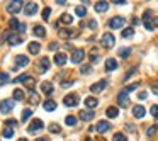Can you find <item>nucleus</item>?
Wrapping results in <instances>:
<instances>
[{"label": "nucleus", "mask_w": 158, "mask_h": 141, "mask_svg": "<svg viewBox=\"0 0 158 141\" xmlns=\"http://www.w3.org/2000/svg\"><path fill=\"white\" fill-rule=\"evenodd\" d=\"M27 99H29V102H31L33 105H36L37 102H39V95H37L36 92H33V90L29 92V95H27Z\"/></svg>", "instance_id": "nucleus-29"}, {"label": "nucleus", "mask_w": 158, "mask_h": 141, "mask_svg": "<svg viewBox=\"0 0 158 141\" xmlns=\"http://www.w3.org/2000/svg\"><path fill=\"white\" fill-rule=\"evenodd\" d=\"M88 27H90V29H95V27H97V22H95V21H90V22H88Z\"/></svg>", "instance_id": "nucleus-54"}, {"label": "nucleus", "mask_w": 158, "mask_h": 141, "mask_svg": "<svg viewBox=\"0 0 158 141\" xmlns=\"http://www.w3.org/2000/svg\"><path fill=\"white\" fill-rule=\"evenodd\" d=\"M49 70V59L48 58H41L39 61V73H46Z\"/></svg>", "instance_id": "nucleus-18"}, {"label": "nucleus", "mask_w": 158, "mask_h": 141, "mask_svg": "<svg viewBox=\"0 0 158 141\" xmlns=\"http://www.w3.org/2000/svg\"><path fill=\"white\" fill-rule=\"evenodd\" d=\"M112 141H128V139H126V136L122 133H116L114 138H112Z\"/></svg>", "instance_id": "nucleus-40"}, {"label": "nucleus", "mask_w": 158, "mask_h": 141, "mask_svg": "<svg viewBox=\"0 0 158 141\" xmlns=\"http://www.w3.org/2000/svg\"><path fill=\"white\" fill-rule=\"evenodd\" d=\"M43 128H44V123L41 119H33V123H31V126H29V133H36V131L43 129Z\"/></svg>", "instance_id": "nucleus-10"}, {"label": "nucleus", "mask_w": 158, "mask_h": 141, "mask_svg": "<svg viewBox=\"0 0 158 141\" xmlns=\"http://www.w3.org/2000/svg\"><path fill=\"white\" fill-rule=\"evenodd\" d=\"M150 14L151 12L146 10L143 15V24H145V27H146V31H153V22H151V19H150Z\"/></svg>", "instance_id": "nucleus-14"}, {"label": "nucleus", "mask_w": 158, "mask_h": 141, "mask_svg": "<svg viewBox=\"0 0 158 141\" xmlns=\"http://www.w3.org/2000/svg\"><path fill=\"white\" fill-rule=\"evenodd\" d=\"M33 34L36 37H44V36H46V29H44L43 26H36V27H34V31H33Z\"/></svg>", "instance_id": "nucleus-27"}, {"label": "nucleus", "mask_w": 158, "mask_h": 141, "mask_svg": "<svg viewBox=\"0 0 158 141\" xmlns=\"http://www.w3.org/2000/svg\"><path fill=\"white\" fill-rule=\"evenodd\" d=\"M153 26L158 27V17H153Z\"/></svg>", "instance_id": "nucleus-60"}, {"label": "nucleus", "mask_w": 158, "mask_h": 141, "mask_svg": "<svg viewBox=\"0 0 158 141\" xmlns=\"http://www.w3.org/2000/svg\"><path fill=\"white\" fill-rule=\"evenodd\" d=\"M134 73H136V67H133V68H131V70H129V71H128V73H126V75H124V80H128V78H129V77H131V75H134Z\"/></svg>", "instance_id": "nucleus-46"}, {"label": "nucleus", "mask_w": 158, "mask_h": 141, "mask_svg": "<svg viewBox=\"0 0 158 141\" xmlns=\"http://www.w3.org/2000/svg\"><path fill=\"white\" fill-rule=\"evenodd\" d=\"M85 105H87L88 109H95L97 105H99V99H95V97H85Z\"/></svg>", "instance_id": "nucleus-15"}, {"label": "nucleus", "mask_w": 158, "mask_h": 141, "mask_svg": "<svg viewBox=\"0 0 158 141\" xmlns=\"http://www.w3.org/2000/svg\"><path fill=\"white\" fill-rule=\"evenodd\" d=\"M60 131H61V128H60L58 124H51V126H49V133H53V134H58Z\"/></svg>", "instance_id": "nucleus-41"}, {"label": "nucleus", "mask_w": 158, "mask_h": 141, "mask_svg": "<svg viewBox=\"0 0 158 141\" xmlns=\"http://www.w3.org/2000/svg\"><path fill=\"white\" fill-rule=\"evenodd\" d=\"M58 36L61 37V39H73V37L78 36V31H77V29H68V27H65V29H60V31H58Z\"/></svg>", "instance_id": "nucleus-1"}, {"label": "nucleus", "mask_w": 158, "mask_h": 141, "mask_svg": "<svg viewBox=\"0 0 158 141\" xmlns=\"http://www.w3.org/2000/svg\"><path fill=\"white\" fill-rule=\"evenodd\" d=\"M71 85H73V82H63L61 83V87H65V89L66 87H71Z\"/></svg>", "instance_id": "nucleus-56"}, {"label": "nucleus", "mask_w": 158, "mask_h": 141, "mask_svg": "<svg viewBox=\"0 0 158 141\" xmlns=\"http://www.w3.org/2000/svg\"><path fill=\"white\" fill-rule=\"evenodd\" d=\"M131 24H133V26H138V24H140V19H138V17H133V19H131Z\"/></svg>", "instance_id": "nucleus-53"}, {"label": "nucleus", "mask_w": 158, "mask_h": 141, "mask_svg": "<svg viewBox=\"0 0 158 141\" xmlns=\"http://www.w3.org/2000/svg\"><path fill=\"white\" fill-rule=\"evenodd\" d=\"M29 65V58L24 55H17L15 56V67L17 68H22V67H27Z\"/></svg>", "instance_id": "nucleus-11"}, {"label": "nucleus", "mask_w": 158, "mask_h": 141, "mask_svg": "<svg viewBox=\"0 0 158 141\" xmlns=\"http://www.w3.org/2000/svg\"><path fill=\"white\" fill-rule=\"evenodd\" d=\"M124 26V17H112L109 21V27L110 29H119Z\"/></svg>", "instance_id": "nucleus-9"}, {"label": "nucleus", "mask_w": 158, "mask_h": 141, "mask_svg": "<svg viewBox=\"0 0 158 141\" xmlns=\"http://www.w3.org/2000/svg\"><path fill=\"white\" fill-rule=\"evenodd\" d=\"M5 124H7V126H10V128H14V126H17V121H15V119H7V121H5Z\"/></svg>", "instance_id": "nucleus-49"}, {"label": "nucleus", "mask_w": 158, "mask_h": 141, "mask_svg": "<svg viewBox=\"0 0 158 141\" xmlns=\"http://www.w3.org/2000/svg\"><path fill=\"white\" fill-rule=\"evenodd\" d=\"M116 68H118V61H116L114 58H107V61H106V70H107V71H114Z\"/></svg>", "instance_id": "nucleus-20"}, {"label": "nucleus", "mask_w": 158, "mask_h": 141, "mask_svg": "<svg viewBox=\"0 0 158 141\" xmlns=\"http://www.w3.org/2000/svg\"><path fill=\"white\" fill-rule=\"evenodd\" d=\"M150 112H151V116H153V117H158V105H151Z\"/></svg>", "instance_id": "nucleus-44"}, {"label": "nucleus", "mask_w": 158, "mask_h": 141, "mask_svg": "<svg viewBox=\"0 0 158 141\" xmlns=\"http://www.w3.org/2000/svg\"><path fill=\"white\" fill-rule=\"evenodd\" d=\"M155 133H156V126H151V128H148V129H146V134H148V136H153Z\"/></svg>", "instance_id": "nucleus-47"}, {"label": "nucleus", "mask_w": 158, "mask_h": 141, "mask_svg": "<svg viewBox=\"0 0 158 141\" xmlns=\"http://www.w3.org/2000/svg\"><path fill=\"white\" fill-rule=\"evenodd\" d=\"M36 141H46V138H39V139H36Z\"/></svg>", "instance_id": "nucleus-62"}, {"label": "nucleus", "mask_w": 158, "mask_h": 141, "mask_svg": "<svg viewBox=\"0 0 158 141\" xmlns=\"http://www.w3.org/2000/svg\"><path fill=\"white\" fill-rule=\"evenodd\" d=\"M5 82H9V73H0V83H5Z\"/></svg>", "instance_id": "nucleus-45"}, {"label": "nucleus", "mask_w": 158, "mask_h": 141, "mask_svg": "<svg viewBox=\"0 0 158 141\" xmlns=\"http://www.w3.org/2000/svg\"><path fill=\"white\" fill-rule=\"evenodd\" d=\"M26 78H27V75H21V77H17L14 80V83H21V82H26Z\"/></svg>", "instance_id": "nucleus-48"}, {"label": "nucleus", "mask_w": 158, "mask_h": 141, "mask_svg": "<svg viewBox=\"0 0 158 141\" xmlns=\"http://www.w3.org/2000/svg\"><path fill=\"white\" fill-rule=\"evenodd\" d=\"M99 141H106V139H104V138H99Z\"/></svg>", "instance_id": "nucleus-64"}, {"label": "nucleus", "mask_w": 158, "mask_h": 141, "mask_svg": "<svg viewBox=\"0 0 158 141\" xmlns=\"http://www.w3.org/2000/svg\"><path fill=\"white\" fill-rule=\"evenodd\" d=\"M94 9H95V12H106L107 9H109V2H97L95 5H94Z\"/></svg>", "instance_id": "nucleus-24"}, {"label": "nucleus", "mask_w": 158, "mask_h": 141, "mask_svg": "<svg viewBox=\"0 0 158 141\" xmlns=\"http://www.w3.org/2000/svg\"><path fill=\"white\" fill-rule=\"evenodd\" d=\"M17 141H29L27 138H21V139H17Z\"/></svg>", "instance_id": "nucleus-61"}, {"label": "nucleus", "mask_w": 158, "mask_h": 141, "mask_svg": "<svg viewBox=\"0 0 158 141\" xmlns=\"http://www.w3.org/2000/svg\"><path fill=\"white\" fill-rule=\"evenodd\" d=\"M22 4H24V2H21V0L9 2V4H7V12H9V14H17V12L22 9Z\"/></svg>", "instance_id": "nucleus-5"}, {"label": "nucleus", "mask_w": 158, "mask_h": 141, "mask_svg": "<svg viewBox=\"0 0 158 141\" xmlns=\"http://www.w3.org/2000/svg\"><path fill=\"white\" fill-rule=\"evenodd\" d=\"M24 97H26V95H24V92H22L21 89H15L14 90V99L15 100H24Z\"/></svg>", "instance_id": "nucleus-35"}, {"label": "nucleus", "mask_w": 158, "mask_h": 141, "mask_svg": "<svg viewBox=\"0 0 158 141\" xmlns=\"http://www.w3.org/2000/svg\"><path fill=\"white\" fill-rule=\"evenodd\" d=\"M27 49H29L31 55H37V53L41 51V44H39V43H36V41H33V43L27 44Z\"/></svg>", "instance_id": "nucleus-17"}, {"label": "nucleus", "mask_w": 158, "mask_h": 141, "mask_svg": "<svg viewBox=\"0 0 158 141\" xmlns=\"http://www.w3.org/2000/svg\"><path fill=\"white\" fill-rule=\"evenodd\" d=\"M133 34H134V29H133V27H126V29L121 32V36L126 39V37H133Z\"/></svg>", "instance_id": "nucleus-32"}, {"label": "nucleus", "mask_w": 158, "mask_h": 141, "mask_svg": "<svg viewBox=\"0 0 158 141\" xmlns=\"http://www.w3.org/2000/svg\"><path fill=\"white\" fill-rule=\"evenodd\" d=\"M60 22L65 24V26H70V24L73 22V17H71L70 14H63L61 17H60Z\"/></svg>", "instance_id": "nucleus-28"}, {"label": "nucleus", "mask_w": 158, "mask_h": 141, "mask_svg": "<svg viewBox=\"0 0 158 141\" xmlns=\"http://www.w3.org/2000/svg\"><path fill=\"white\" fill-rule=\"evenodd\" d=\"M138 85H140V83H129V85L128 87H126V89H124V92H133V90H136L138 89Z\"/></svg>", "instance_id": "nucleus-43"}, {"label": "nucleus", "mask_w": 158, "mask_h": 141, "mask_svg": "<svg viewBox=\"0 0 158 141\" xmlns=\"http://www.w3.org/2000/svg\"><path fill=\"white\" fill-rule=\"evenodd\" d=\"M12 109H14V100L12 99H4L0 102V112L9 114V112H12Z\"/></svg>", "instance_id": "nucleus-3"}, {"label": "nucleus", "mask_w": 158, "mask_h": 141, "mask_svg": "<svg viewBox=\"0 0 158 141\" xmlns=\"http://www.w3.org/2000/svg\"><path fill=\"white\" fill-rule=\"evenodd\" d=\"M24 12H26V15H34L37 12V4L36 2H27Z\"/></svg>", "instance_id": "nucleus-13"}, {"label": "nucleus", "mask_w": 158, "mask_h": 141, "mask_svg": "<svg viewBox=\"0 0 158 141\" xmlns=\"http://www.w3.org/2000/svg\"><path fill=\"white\" fill-rule=\"evenodd\" d=\"M80 73L82 75H90V73H92V65H82Z\"/></svg>", "instance_id": "nucleus-31"}, {"label": "nucleus", "mask_w": 158, "mask_h": 141, "mask_svg": "<svg viewBox=\"0 0 158 141\" xmlns=\"http://www.w3.org/2000/svg\"><path fill=\"white\" fill-rule=\"evenodd\" d=\"M9 44H12V46H17V44H21L22 43V37L21 36H17V34H12L10 32V36H9Z\"/></svg>", "instance_id": "nucleus-21"}, {"label": "nucleus", "mask_w": 158, "mask_h": 141, "mask_svg": "<svg viewBox=\"0 0 158 141\" xmlns=\"http://www.w3.org/2000/svg\"><path fill=\"white\" fill-rule=\"evenodd\" d=\"M145 107L143 105H134V107H133V116H134V117L136 119H141V117H145Z\"/></svg>", "instance_id": "nucleus-16"}, {"label": "nucleus", "mask_w": 158, "mask_h": 141, "mask_svg": "<svg viewBox=\"0 0 158 141\" xmlns=\"http://www.w3.org/2000/svg\"><path fill=\"white\" fill-rule=\"evenodd\" d=\"M48 49H49V51H56V49H58V44H56V43H49Z\"/></svg>", "instance_id": "nucleus-50"}, {"label": "nucleus", "mask_w": 158, "mask_h": 141, "mask_svg": "<svg viewBox=\"0 0 158 141\" xmlns=\"http://www.w3.org/2000/svg\"><path fill=\"white\" fill-rule=\"evenodd\" d=\"M112 4H116V5H124V4H126V0H114Z\"/></svg>", "instance_id": "nucleus-55"}, {"label": "nucleus", "mask_w": 158, "mask_h": 141, "mask_svg": "<svg viewBox=\"0 0 158 141\" xmlns=\"http://www.w3.org/2000/svg\"><path fill=\"white\" fill-rule=\"evenodd\" d=\"M118 104H119V107H128L129 105V97H128V92H119V95H118Z\"/></svg>", "instance_id": "nucleus-8"}, {"label": "nucleus", "mask_w": 158, "mask_h": 141, "mask_svg": "<svg viewBox=\"0 0 158 141\" xmlns=\"http://www.w3.org/2000/svg\"><path fill=\"white\" fill-rule=\"evenodd\" d=\"M106 87H107V80H100V82L90 85V92H92V93H100Z\"/></svg>", "instance_id": "nucleus-7"}, {"label": "nucleus", "mask_w": 158, "mask_h": 141, "mask_svg": "<svg viewBox=\"0 0 158 141\" xmlns=\"http://www.w3.org/2000/svg\"><path fill=\"white\" fill-rule=\"evenodd\" d=\"M41 90H43V92L46 93V95H51L53 90H55V87H53L49 82H43V83H41Z\"/></svg>", "instance_id": "nucleus-22"}, {"label": "nucleus", "mask_w": 158, "mask_h": 141, "mask_svg": "<svg viewBox=\"0 0 158 141\" xmlns=\"http://www.w3.org/2000/svg\"><path fill=\"white\" fill-rule=\"evenodd\" d=\"M109 128H110V124L107 123V121H99L97 126H95V129L99 131V133H106V131H109Z\"/></svg>", "instance_id": "nucleus-19"}, {"label": "nucleus", "mask_w": 158, "mask_h": 141, "mask_svg": "<svg viewBox=\"0 0 158 141\" xmlns=\"http://www.w3.org/2000/svg\"><path fill=\"white\" fill-rule=\"evenodd\" d=\"M151 90H153V93H156V95H158V85H153V87H151Z\"/></svg>", "instance_id": "nucleus-58"}, {"label": "nucleus", "mask_w": 158, "mask_h": 141, "mask_svg": "<svg viewBox=\"0 0 158 141\" xmlns=\"http://www.w3.org/2000/svg\"><path fill=\"white\" fill-rule=\"evenodd\" d=\"M78 102H80V100H78V95H77V93H68V95L63 99V104H65L66 107H77Z\"/></svg>", "instance_id": "nucleus-2"}, {"label": "nucleus", "mask_w": 158, "mask_h": 141, "mask_svg": "<svg viewBox=\"0 0 158 141\" xmlns=\"http://www.w3.org/2000/svg\"><path fill=\"white\" fill-rule=\"evenodd\" d=\"M19 32H26V24H21V29H19Z\"/></svg>", "instance_id": "nucleus-57"}, {"label": "nucleus", "mask_w": 158, "mask_h": 141, "mask_svg": "<svg viewBox=\"0 0 158 141\" xmlns=\"http://www.w3.org/2000/svg\"><path fill=\"white\" fill-rule=\"evenodd\" d=\"M106 114H107V117H110V119H114V117H118L119 111H118V107H114V105H110V107H107Z\"/></svg>", "instance_id": "nucleus-26"}, {"label": "nucleus", "mask_w": 158, "mask_h": 141, "mask_svg": "<svg viewBox=\"0 0 158 141\" xmlns=\"http://www.w3.org/2000/svg\"><path fill=\"white\" fill-rule=\"evenodd\" d=\"M126 128H128V131H131V133H134V131H136V129H134V126H133L131 123H128V124H126Z\"/></svg>", "instance_id": "nucleus-52"}, {"label": "nucleus", "mask_w": 158, "mask_h": 141, "mask_svg": "<svg viewBox=\"0 0 158 141\" xmlns=\"http://www.w3.org/2000/svg\"><path fill=\"white\" fill-rule=\"evenodd\" d=\"M56 4H58V5H66V2H65V0H56Z\"/></svg>", "instance_id": "nucleus-59"}, {"label": "nucleus", "mask_w": 158, "mask_h": 141, "mask_svg": "<svg viewBox=\"0 0 158 141\" xmlns=\"http://www.w3.org/2000/svg\"><path fill=\"white\" fill-rule=\"evenodd\" d=\"M9 26H10V29H14V31H19V29H21V22H19L15 17H12L10 21H9Z\"/></svg>", "instance_id": "nucleus-30"}, {"label": "nucleus", "mask_w": 158, "mask_h": 141, "mask_svg": "<svg viewBox=\"0 0 158 141\" xmlns=\"http://www.w3.org/2000/svg\"><path fill=\"white\" fill-rule=\"evenodd\" d=\"M31 116H33V111H31V109H24V111H22V121H27Z\"/></svg>", "instance_id": "nucleus-38"}, {"label": "nucleus", "mask_w": 158, "mask_h": 141, "mask_svg": "<svg viewBox=\"0 0 158 141\" xmlns=\"http://www.w3.org/2000/svg\"><path fill=\"white\" fill-rule=\"evenodd\" d=\"M2 134H4V138H7V139H9V138H12V136H14V128L7 126V128L4 129V133H2Z\"/></svg>", "instance_id": "nucleus-34"}, {"label": "nucleus", "mask_w": 158, "mask_h": 141, "mask_svg": "<svg viewBox=\"0 0 158 141\" xmlns=\"http://www.w3.org/2000/svg\"><path fill=\"white\" fill-rule=\"evenodd\" d=\"M146 97H148L146 92H140V93H138V99H140V100H145Z\"/></svg>", "instance_id": "nucleus-51"}, {"label": "nucleus", "mask_w": 158, "mask_h": 141, "mask_svg": "<svg viewBox=\"0 0 158 141\" xmlns=\"http://www.w3.org/2000/svg\"><path fill=\"white\" fill-rule=\"evenodd\" d=\"M75 14L80 15V17H85V15H87V9H85L83 5H78V7L75 9Z\"/></svg>", "instance_id": "nucleus-33"}, {"label": "nucleus", "mask_w": 158, "mask_h": 141, "mask_svg": "<svg viewBox=\"0 0 158 141\" xmlns=\"http://www.w3.org/2000/svg\"><path fill=\"white\" fill-rule=\"evenodd\" d=\"M24 85H26L27 89H34V85H36V80H34L33 77H27L26 82H24Z\"/></svg>", "instance_id": "nucleus-36"}, {"label": "nucleus", "mask_w": 158, "mask_h": 141, "mask_svg": "<svg viewBox=\"0 0 158 141\" xmlns=\"http://www.w3.org/2000/svg\"><path fill=\"white\" fill-rule=\"evenodd\" d=\"M43 107H44V111L51 112V111H55V109H56V102H55V100H51V99H48V100L43 104Z\"/></svg>", "instance_id": "nucleus-25"}, {"label": "nucleus", "mask_w": 158, "mask_h": 141, "mask_svg": "<svg viewBox=\"0 0 158 141\" xmlns=\"http://www.w3.org/2000/svg\"><path fill=\"white\" fill-rule=\"evenodd\" d=\"M129 55H131V49H129V48H124V49H119V56H121V58H128Z\"/></svg>", "instance_id": "nucleus-39"}, {"label": "nucleus", "mask_w": 158, "mask_h": 141, "mask_svg": "<svg viewBox=\"0 0 158 141\" xmlns=\"http://www.w3.org/2000/svg\"><path fill=\"white\" fill-rule=\"evenodd\" d=\"M55 63L58 65V67H63V65L66 63V55L65 53H58V55H55Z\"/></svg>", "instance_id": "nucleus-23"}, {"label": "nucleus", "mask_w": 158, "mask_h": 141, "mask_svg": "<svg viewBox=\"0 0 158 141\" xmlns=\"http://www.w3.org/2000/svg\"><path fill=\"white\" fill-rule=\"evenodd\" d=\"M100 43H102V46H106V48H110V46H114L116 37L112 36L110 32H106V34L102 36V39H100Z\"/></svg>", "instance_id": "nucleus-6"}, {"label": "nucleus", "mask_w": 158, "mask_h": 141, "mask_svg": "<svg viewBox=\"0 0 158 141\" xmlns=\"http://www.w3.org/2000/svg\"><path fill=\"white\" fill-rule=\"evenodd\" d=\"M85 141H94L92 138H85Z\"/></svg>", "instance_id": "nucleus-63"}, {"label": "nucleus", "mask_w": 158, "mask_h": 141, "mask_svg": "<svg viewBox=\"0 0 158 141\" xmlns=\"http://www.w3.org/2000/svg\"><path fill=\"white\" fill-rule=\"evenodd\" d=\"M94 117H95V112H94L92 109H85V111L80 112V119H82V121H92Z\"/></svg>", "instance_id": "nucleus-12"}, {"label": "nucleus", "mask_w": 158, "mask_h": 141, "mask_svg": "<svg viewBox=\"0 0 158 141\" xmlns=\"http://www.w3.org/2000/svg\"><path fill=\"white\" fill-rule=\"evenodd\" d=\"M65 123L68 124V126H75V124H77V117H75V116H66Z\"/></svg>", "instance_id": "nucleus-37"}, {"label": "nucleus", "mask_w": 158, "mask_h": 141, "mask_svg": "<svg viewBox=\"0 0 158 141\" xmlns=\"http://www.w3.org/2000/svg\"><path fill=\"white\" fill-rule=\"evenodd\" d=\"M83 58H85V51H83V49H73V51H71V56H70L71 63H82Z\"/></svg>", "instance_id": "nucleus-4"}, {"label": "nucleus", "mask_w": 158, "mask_h": 141, "mask_svg": "<svg viewBox=\"0 0 158 141\" xmlns=\"http://www.w3.org/2000/svg\"><path fill=\"white\" fill-rule=\"evenodd\" d=\"M49 14H51V9H49V7H44V9H43V19H44V21H48V19H49Z\"/></svg>", "instance_id": "nucleus-42"}]
</instances>
